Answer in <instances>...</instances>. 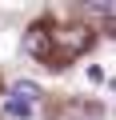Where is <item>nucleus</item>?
I'll use <instances>...</instances> for the list:
<instances>
[{
    "label": "nucleus",
    "instance_id": "1",
    "mask_svg": "<svg viewBox=\"0 0 116 120\" xmlns=\"http://www.w3.org/2000/svg\"><path fill=\"white\" fill-rule=\"evenodd\" d=\"M56 44H60L64 52H80V48L88 44V28H80V24H68V28H60V32H56Z\"/></svg>",
    "mask_w": 116,
    "mask_h": 120
},
{
    "label": "nucleus",
    "instance_id": "2",
    "mask_svg": "<svg viewBox=\"0 0 116 120\" xmlns=\"http://www.w3.org/2000/svg\"><path fill=\"white\" fill-rule=\"evenodd\" d=\"M24 52H28V56H48V32H44L40 24L24 32Z\"/></svg>",
    "mask_w": 116,
    "mask_h": 120
},
{
    "label": "nucleus",
    "instance_id": "3",
    "mask_svg": "<svg viewBox=\"0 0 116 120\" xmlns=\"http://www.w3.org/2000/svg\"><path fill=\"white\" fill-rule=\"evenodd\" d=\"M12 96H20V100H28V104H40V84H32V80H16L12 84Z\"/></svg>",
    "mask_w": 116,
    "mask_h": 120
},
{
    "label": "nucleus",
    "instance_id": "4",
    "mask_svg": "<svg viewBox=\"0 0 116 120\" xmlns=\"http://www.w3.org/2000/svg\"><path fill=\"white\" fill-rule=\"evenodd\" d=\"M4 112H8V116H16V120H28V116L36 112V104H28V100H20V96H8Z\"/></svg>",
    "mask_w": 116,
    "mask_h": 120
}]
</instances>
